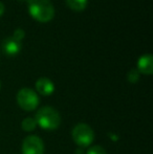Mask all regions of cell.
Listing matches in <instances>:
<instances>
[{
	"label": "cell",
	"instance_id": "1",
	"mask_svg": "<svg viewBox=\"0 0 153 154\" xmlns=\"http://www.w3.org/2000/svg\"><path fill=\"white\" fill-rule=\"evenodd\" d=\"M27 12L40 23H47L55 17V6L50 0H27Z\"/></svg>",
	"mask_w": 153,
	"mask_h": 154
},
{
	"label": "cell",
	"instance_id": "2",
	"mask_svg": "<svg viewBox=\"0 0 153 154\" xmlns=\"http://www.w3.org/2000/svg\"><path fill=\"white\" fill-rule=\"evenodd\" d=\"M35 121L41 129L54 131L57 130L61 125V116L56 108L51 106H44L36 112Z\"/></svg>",
	"mask_w": 153,
	"mask_h": 154
},
{
	"label": "cell",
	"instance_id": "3",
	"mask_svg": "<svg viewBox=\"0 0 153 154\" xmlns=\"http://www.w3.org/2000/svg\"><path fill=\"white\" fill-rule=\"evenodd\" d=\"M72 137L79 148H87L94 140V131L88 124L79 123L74 126L72 130Z\"/></svg>",
	"mask_w": 153,
	"mask_h": 154
},
{
	"label": "cell",
	"instance_id": "4",
	"mask_svg": "<svg viewBox=\"0 0 153 154\" xmlns=\"http://www.w3.org/2000/svg\"><path fill=\"white\" fill-rule=\"evenodd\" d=\"M16 101L18 106L24 111H34L40 104L39 94L34 89L23 87L18 90L16 94Z\"/></svg>",
	"mask_w": 153,
	"mask_h": 154
},
{
	"label": "cell",
	"instance_id": "5",
	"mask_svg": "<svg viewBox=\"0 0 153 154\" xmlns=\"http://www.w3.org/2000/svg\"><path fill=\"white\" fill-rule=\"evenodd\" d=\"M44 143L38 135H29L21 145L22 154H44Z\"/></svg>",
	"mask_w": 153,
	"mask_h": 154
},
{
	"label": "cell",
	"instance_id": "6",
	"mask_svg": "<svg viewBox=\"0 0 153 154\" xmlns=\"http://www.w3.org/2000/svg\"><path fill=\"white\" fill-rule=\"evenodd\" d=\"M0 48L6 57H16L17 55L20 54L22 49V44L19 41L15 40L13 37H6L2 40Z\"/></svg>",
	"mask_w": 153,
	"mask_h": 154
},
{
	"label": "cell",
	"instance_id": "7",
	"mask_svg": "<svg viewBox=\"0 0 153 154\" xmlns=\"http://www.w3.org/2000/svg\"><path fill=\"white\" fill-rule=\"evenodd\" d=\"M35 91L43 97H49L55 92V84L50 79L46 77L39 78L35 83Z\"/></svg>",
	"mask_w": 153,
	"mask_h": 154
},
{
	"label": "cell",
	"instance_id": "8",
	"mask_svg": "<svg viewBox=\"0 0 153 154\" xmlns=\"http://www.w3.org/2000/svg\"><path fill=\"white\" fill-rule=\"evenodd\" d=\"M136 69L141 75H151L153 73V56L152 54H144L139 58Z\"/></svg>",
	"mask_w": 153,
	"mask_h": 154
},
{
	"label": "cell",
	"instance_id": "9",
	"mask_svg": "<svg viewBox=\"0 0 153 154\" xmlns=\"http://www.w3.org/2000/svg\"><path fill=\"white\" fill-rule=\"evenodd\" d=\"M65 3L74 12H82L88 5V0H65Z\"/></svg>",
	"mask_w": 153,
	"mask_h": 154
},
{
	"label": "cell",
	"instance_id": "10",
	"mask_svg": "<svg viewBox=\"0 0 153 154\" xmlns=\"http://www.w3.org/2000/svg\"><path fill=\"white\" fill-rule=\"evenodd\" d=\"M36 127H37V124H36L35 119L31 118V116L23 119V121L21 122V128H22V130L25 132L34 131V130L36 129Z\"/></svg>",
	"mask_w": 153,
	"mask_h": 154
},
{
	"label": "cell",
	"instance_id": "11",
	"mask_svg": "<svg viewBox=\"0 0 153 154\" xmlns=\"http://www.w3.org/2000/svg\"><path fill=\"white\" fill-rule=\"evenodd\" d=\"M139 79H141V73L137 71L136 68L130 69V70L128 71V73H127V81H128L129 83L135 84L139 81Z\"/></svg>",
	"mask_w": 153,
	"mask_h": 154
},
{
	"label": "cell",
	"instance_id": "12",
	"mask_svg": "<svg viewBox=\"0 0 153 154\" xmlns=\"http://www.w3.org/2000/svg\"><path fill=\"white\" fill-rule=\"evenodd\" d=\"M86 154H107V151L105 150V148H103L102 146L93 145V146H90L89 148H88Z\"/></svg>",
	"mask_w": 153,
	"mask_h": 154
},
{
	"label": "cell",
	"instance_id": "13",
	"mask_svg": "<svg viewBox=\"0 0 153 154\" xmlns=\"http://www.w3.org/2000/svg\"><path fill=\"white\" fill-rule=\"evenodd\" d=\"M12 37L15 39V40L19 41V42H21V41L23 40V39L25 38V32L23 29H20V27H18V29H16L13 32Z\"/></svg>",
	"mask_w": 153,
	"mask_h": 154
},
{
	"label": "cell",
	"instance_id": "14",
	"mask_svg": "<svg viewBox=\"0 0 153 154\" xmlns=\"http://www.w3.org/2000/svg\"><path fill=\"white\" fill-rule=\"evenodd\" d=\"M4 12H5V6H4V3H3V2L0 1V17L3 16Z\"/></svg>",
	"mask_w": 153,
	"mask_h": 154
},
{
	"label": "cell",
	"instance_id": "15",
	"mask_svg": "<svg viewBox=\"0 0 153 154\" xmlns=\"http://www.w3.org/2000/svg\"><path fill=\"white\" fill-rule=\"evenodd\" d=\"M76 154H84V150L82 148H79L76 150Z\"/></svg>",
	"mask_w": 153,
	"mask_h": 154
},
{
	"label": "cell",
	"instance_id": "16",
	"mask_svg": "<svg viewBox=\"0 0 153 154\" xmlns=\"http://www.w3.org/2000/svg\"><path fill=\"white\" fill-rule=\"evenodd\" d=\"M0 89H1V82H0Z\"/></svg>",
	"mask_w": 153,
	"mask_h": 154
},
{
	"label": "cell",
	"instance_id": "17",
	"mask_svg": "<svg viewBox=\"0 0 153 154\" xmlns=\"http://www.w3.org/2000/svg\"><path fill=\"white\" fill-rule=\"evenodd\" d=\"M21 1H25V0H21ZM26 1H27V0H26Z\"/></svg>",
	"mask_w": 153,
	"mask_h": 154
}]
</instances>
